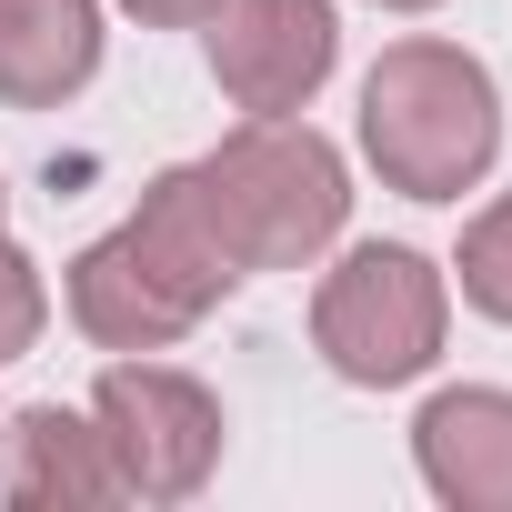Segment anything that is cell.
<instances>
[{
  "label": "cell",
  "mask_w": 512,
  "mask_h": 512,
  "mask_svg": "<svg viewBox=\"0 0 512 512\" xmlns=\"http://www.w3.org/2000/svg\"><path fill=\"white\" fill-rule=\"evenodd\" d=\"M241 282V262L221 251L211 211H201V181L191 161L161 171L141 191V211L121 231H101L81 262H71V322L101 342V352H161L181 342L221 292Z\"/></svg>",
  "instance_id": "1"
},
{
  "label": "cell",
  "mask_w": 512,
  "mask_h": 512,
  "mask_svg": "<svg viewBox=\"0 0 512 512\" xmlns=\"http://www.w3.org/2000/svg\"><path fill=\"white\" fill-rule=\"evenodd\" d=\"M362 151L392 191L452 201L492 171L502 151V91L472 51L452 41H392L362 81Z\"/></svg>",
  "instance_id": "2"
},
{
  "label": "cell",
  "mask_w": 512,
  "mask_h": 512,
  "mask_svg": "<svg viewBox=\"0 0 512 512\" xmlns=\"http://www.w3.org/2000/svg\"><path fill=\"white\" fill-rule=\"evenodd\" d=\"M201 181V211L221 231V251L251 272H302L312 251H332L352 191H342V151L312 131V121H241L211 161H191Z\"/></svg>",
  "instance_id": "3"
},
{
  "label": "cell",
  "mask_w": 512,
  "mask_h": 512,
  "mask_svg": "<svg viewBox=\"0 0 512 512\" xmlns=\"http://www.w3.org/2000/svg\"><path fill=\"white\" fill-rule=\"evenodd\" d=\"M442 322H452V292H442V272L422 262V251H402V241L342 251V272H322V292H312V342L362 392H392V382L432 372Z\"/></svg>",
  "instance_id": "4"
},
{
  "label": "cell",
  "mask_w": 512,
  "mask_h": 512,
  "mask_svg": "<svg viewBox=\"0 0 512 512\" xmlns=\"http://www.w3.org/2000/svg\"><path fill=\"white\" fill-rule=\"evenodd\" d=\"M91 422H101L131 502H191L221 462V402L161 362H111L91 392Z\"/></svg>",
  "instance_id": "5"
},
{
  "label": "cell",
  "mask_w": 512,
  "mask_h": 512,
  "mask_svg": "<svg viewBox=\"0 0 512 512\" xmlns=\"http://www.w3.org/2000/svg\"><path fill=\"white\" fill-rule=\"evenodd\" d=\"M332 0H221L211 11V81L251 111V121H282L332 81Z\"/></svg>",
  "instance_id": "6"
},
{
  "label": "cell",
  "mask_w": 512,
  "mask_h": 512,
  "mask_svg": "<svg viewBox=\"0 0 512 512\" xmlns=\"http://www.w3.org/2000/svg\"><path fill=\"white\" fill-rule=\"evenodd\" d=\"M0 492L11 502H31V512H81V502H131L121 492V462H111V442H101V422H81V412H61V402H31V412H11V432H0Z\"/></svg>",
  "instance_id": "7"
},
{
  "label": "cell",
  "mask_w": 512,
  "mask_h": 512,
  "mask_svg": "<svg viewBox=\"0 0 512 512\" xmlns=\"http://www.w3.org/2000/svg\"><path fill=\"white\" fill-rule=\"evenodd\" d=\"M422 482L452 512H512V392H442L412 422Z\"/></svg>",
  "instance_id": "8"
},
{
  "label": "cell",
  "mask_w": 512,
  "mask_h": 512,
  "mask_svg": "<svg viewBox=\"0 0 512 512\" xmlns=\"http://www.w3.org/2000/svg\"><path fill=\"white\" fill-rule=\"evenodd\" d=\"M101 71V0H0V101L61 111Z\"/></svg>",
  "instance_id": "9"
},
{
  "label": "cell",
  "mask_w": 512,
  "mask_h": 512,
  "mask_svg": "<svg viewBox=\"0 0 512 512\" xmlns=\"http://www.w3.org/2000/svg\"><path fill=\"white\" fill-rule=\"evenodd\" d=\"M462 302L512 322V201H492L472 231H462Z\"/></svg>",
  "instance_id": "10"
},
{
  "label": "cell",
  "mask_w": 512,
  "mask_h": 512,
  "mask_svg": "<svg viewBox=\"0 0 512 512\" xmlns=\"http://www.w3.org/2000/svg\"><path fill=\"white\" fill-rule=\"evenodd\" d=\"M41 322H51V292H41V272H31V251L0 241V362L31 352V342H41Z\"/></svg>",
  "instance_id": "11"
},
{
  "label": "cell",
  "mask_w": 512,
  "mask_h": 512,
  "mask_svg": "<svg viewBox=\"0 0 512 512\" xmlns=\"http://www.w3.org/2000/svg\"><path fill=\"white\" fill-rule=\"evenodd\" d=\"M121 11H141L151 31H201V21L221 11V0H121Z\"/></svg>",
  "instance_id": "12"
},
{
  "label": "cell",
  "mask_w": 512,
  "mask_h": 512,
  "mask_svg": "<svg viewBox=\"0 0 512 512\" xmlns=\"http://www.w3.org/2000/svg\"><path fill=\"white\" fill-rule=\"evenodd\" d=\"M382 11H432V0H382Z\"/></svg>",
  "instance_id": "13"
}]
</instances>
